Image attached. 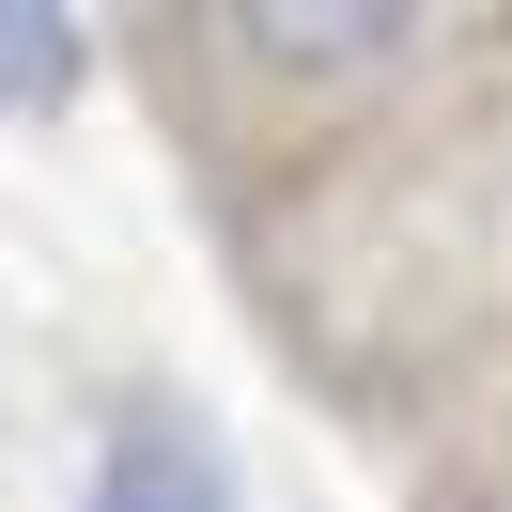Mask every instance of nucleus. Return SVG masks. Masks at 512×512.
Masks as SVG:
<instances>
[{"mask_svg":"<svg viewBox=\"0 0 512 512\" xmlns=\"http://www.w3.org/2000/svg\"><path fill=\"white\" fill-rule=\"evenodd\" d=\"M78 512H249L233 497V450H218V419L202 404H171V388H140L125 419H109V450H94V497Z\"/></svg>","mask_w":512,"mask_h":512,"instance_id":"1","label":"nucleus"},{"mask_svg":"<svg viewBox=\"0 0 512 512\" xmlns=\"http://www.w3.org/2000/svg\"><path fill=\"white\" fill-rule=\"evenodd\" d=\"M419 16H295V0H249L233 16V47H264V63H388Z\"/></svg>","mask_w":512,"mask_h":512,"instance_id":"2","label":"nucleus"},{"mask_svg":"<svg viewBox=\"0 0 512 512\" xmlns=\"http://www.w3.org/2000/svg\"><path fill=\"white\" fill-rule=\"evenodd\" d=\"M78 16H32V0H0V109H63L78 94Z\"/></svg>","mask_w":512,"mask_h":512,"instance_id":"3","label":"nucleus"}]
</instances>
